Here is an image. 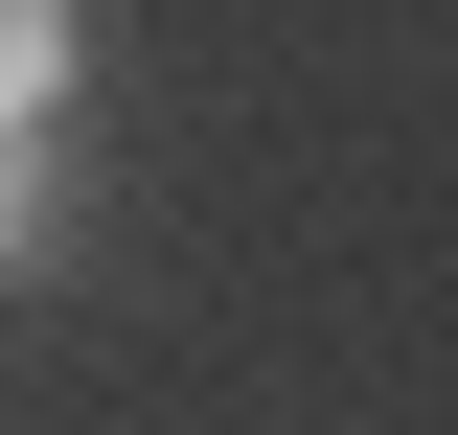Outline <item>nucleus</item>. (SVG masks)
Here are the masks:
<instances>
[{"mask_svg": "<svg viewBox=\"0 0 458 435\" xmlns=\"http://www.w3.org/2000/svg\"><path fill=\"white\" fill-rule=\"evenodd\" d=\"M69 252H92V161H69V115H0V298Z\"/></svg>", "mask_w": 458, "mask_h": 435, "instance_id": "1", "label": "nucleus"}, {"mask_svg": "<svg viewBox=\"0 0 458 435\" xmlns=\"http://www.w3.org/2000/svg\"><path fill=\"white\" fill-rule=\"evenodd\" d=\"M92 92V0H0V115H69Z\"/></svg>", "mask_w": 458, "mask_h": 435, "instance_id": "2", "label": "nucleus"}]
</instances>
